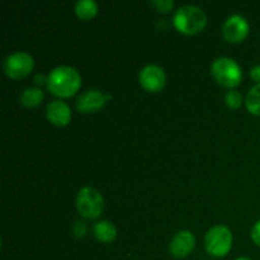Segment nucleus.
<instances>
[{
    "label": "nucleus",
    "instance_id": "1",
    "mask_svg": "<svg viewBox=\"0 0 260 260\" xmlns=\"http://www.w3.org/2000/svg\"><path fill=\"white\" fill-rule=\"evenodd\" d=\"M81 85V76L73 66H57L47 78V88L53 95L61 98L73 96Z\"/></svg>",
    "mask_w": 260,
    "mask_h": 260
},
{
    "label": "nucleus",
    "instance_id": "2",
    "mask_svg": "<svg viewBox=\"0 0 260 260\" xmlns=\"http://www.w3.org/2000/svg\"><path fill=\"white\" fill-rule=\"evenodd\" d=\"M173 23L180 33L188 36L197 35L207 24V15L201 8L184 5L175 12Z\"/></svg>",
    "mask_w": 260,
    "mask_h": 260
},
{
    "label": "nucleus",
    "instance_id": "3",
    "mask_svg": "<svg viewBox=\"0 0 260 260\" xmlns=\"http://www.w3.org/2000/svg\"><path fill=\"white\" fill-rule=\"evenodd\" d=\"M211 73L216 81L226 88H235L243 79L240 65L230 57H218L217 60L213 61Z\"/></svg>",
    "mask_w": 260,
    "mask_h": 260
},
{
    "label": "nucleus",
    "instance_id": "4",
    "mask_svg": "<svg viewBox=\"0 0 260 260\" xmlns=\"http://www.w3.org/2000/svg\"><path fill=\"white\" fill-rule=\"evenodd\" d=\"M233 246V234L230 229L223 225L213 226L205 238V248L212 256H225L230 253Z\"/></svg>",
    "mask_w": 260,
    "mask_h": 260
},
{
    "label": "nucleus",
    "instance_id": "5",
    "mask_svg": "<svg viewBox=\"0 0 260 260\" xmlns=\"http://www.w3.org/2000/svg\"><path fill=\"white\" fill-rule=\"evenodd\" d=\"M76 207L83 217L94 220L99 217L104 207L103 196L93 187L81 188L76 197Z\"/></svg>",
    "mask_w": 260,
    "mask_h": 260
},
{
    "label": "nucleus",
    "instance_id": "6",
    "mask_svg": "<svg viewBox=\"0 0 260 260\" xmlns=\"http://www.w3.org/2000/svg\"><path fill=\"white\" fill-rule=\"evenodd\" d=\"M3 66L8 78L18 80L29 75L35 66V61L29 53L17 51L5 58Z\"/></svg>",
    "mask_w": 260,
    "mask_h": 260
},
{
    "label": "nucleus",
    "instance_id": "7",
    "mask_svg": "<svg viewBox=\"0 0 260 260\" xmlns=\"http://www.w3.org/2000/svg\"><path fill=\"white\" fill-rule=\"evenodd\" d=\"M112 95L98 89H90L81 94L76 101V108L81 113H94L103 108Z\"/></svg>",
    "mask_w": 260,
    "mask_h": 260
},
{
    "label": "nucleus",
    "instance_id": "8",
    "mask_svg": "<svg viewBox=\"0 0 260 260\" xmlns=\"http://www.w3.org/2000/svg\"><path fill=\"white\" fill-rule=\"evenodd\" d=\"M249 23L244 17L239 14H234L226 19L222 25V36L228 42L239 43L244 41L248 36Z\"/></svg>",
    "mask_w": 260,
    "mask_h": 260
},
{
    "label": "nucleus",
    "instance_id": "9",
    "mask_svg": "<svg viewBox=\"0 0 260 260\" xmlns=\"http://www.w3.org/2000/svg\"><path fill=\"white\" fill-rule=\"evenodd\" d=\"M139 81L142 88L151 93L161 90L167 83L164 70L157 65H147L140 71Z\"/></svg>",
    "mask_w": 260,
    "mask_h": 260
},
{
    "label": "nucleus",
    "instance_id": "10",
    "mask_svg": "<svg viewBox=\"0 0 260 260\" xmlns=\"http://www.w3.org/2000/svg\"><path fill=\"white\" fill-rule=\"evenodd\" d=\"M196 246V238L190 231H179L173 236L169 244V251L174 258H187Z\"/></svg>",
    "mask_w": 260,
    "mask_h": 260
},
{
    "label": "nucleus",
    "instance_id": "11",
    "mask_svg": "<svg viewBox=\"0 0 260 260\" xmlns=\"http://www.w3.org/2000/svg\"><path fill=\"white\" fill-rule=\"evenodd\" d=\"M46 116L52 124L63 127L69 124L71 119L70 107L62 101H52L46 107Z\"/></svg>",
    "mask_w": 260,
    "mask_h": 260
},
{
    "label": "nucleus",
    "instance_id": "12",
    "mask_svg": "<svg viewBox=\"0 0 260 260\" xmlns=\"http://www.w3.org/2000/svg\"><path fill=\"white\" fill-rule=\"evenodd\" d=\"M94 236L101 243H112L117 236L116 226L109 221H99L93 228Z\"/></svg>",
    "mask_w": 260,
    "mask_h": 260
},
{
    "label": "nucleus",
    "instance_id": "13",
    "mask_svg": "<svg viewBox=\"0 0 260 260\" xmlns=\"http://www.w3.org/2000/svg\"><path fill=\"white\" fill-rule=\"evenodd\" d=\"M43 91L37 88H27L20 94L19 102L25 108H35L40 106L43 101Z\"/></svg>",
    "mask_w": 260,
    "mask_h": 260
},
{
    "label": "nucleus",
    "instance_id": "14",
    "mask_svg": "<svg viewBox=\"0 0 260 260\" xmlns=\"http://www.w3.org/2000/svg\"><path fill=\"white\" fill-rule=\"evenodd\" d=\"M75 13L80 19L90 20L98 14V4L94 0H79L75 4Z\"/></svg>",
    "mask_w": 260,
    "mask_h": 260
},
{
    "label": "nucleus",
    "instance_id": "15",
    "mask_svg": "<svg viewBox=\"0 0 260 260\" xmlns=\"http://www.w3.org/2000/svg\"><path fill=\"white\" fill-rule=\"evenodd\" d=\"M245 104L248 111L254 116H260V84H255L246 95Z\"/></svg>",
    "mask_w": 260,
    "mask_h": 260
},
{
    "label": "nucleus",
    "instance_id": "16",
    "mask_svg": "<svg viewBox=\"0 0 260 260\" xmlns=\"http://www.w3.org/2000/svg\"><path fill=\"white\" fill-rule=\"evenodd\" d=\"M225 103L231 109L240 108L241 104H243V95L238 90H229L225 94Z\"/></svg>",
    "mask_w": 260,
    "mask_h": 260
},
{
    "label": "nucleus",
    "instance_id": "17",
    "mask_svg": "<svg viewBox=\"0 0 260 260\" xmlns=\"http://www.w3.org/2000/svg\"><path fill=\"white\" fill-rule=\"evenodd\" d=\"M151 5L159 13H169L174 7L173 0H152Z\"/></svg>",
    "mask_w": 260,
    "mask_h": 260
},
{
    "label": "nucleus",
    "instance_id": "18",
    "mask_svg": "<svg viewBox=\"0 0 260 260\" xmlns=\"http://www.w3.org/2000/svg\"><path fill=\"white\" fill-rule=\"evenodd\" d=\"M86 231H88V228H86L85 222H83V221H76V222L74 223L73 233L76 238H84Z\"/></svg>",
    "mask_w": 260,
    "mask_h": 260
},
{
    "label": "nucleus",
    "instance_id": "19",
    "mask_svg": "<svg viewBox=\"0 0 260 260\" xmlns=\"http://www.w3.org/2000/svg\"><path fill=\"white\" fill-rule=\"evenodd\" d=\"M251 240L260 246V220L251 229Z\"/></svg>",
    "mask_w": 260,
    "mask_h": 260
},
{
    "label": "nucleus",
    "instance_id": "20",
    "mask_svg": "<svg viewBox=\"0 0 260 260\" xmlns=\"http://www.w3.org/2000/svg\"><path fill=\"white\" fill-rule=\"evenodd\" d=\"M250 76L253 80L258 81V84H260V65L254 66L253 69L250 70Z\"/></svg>",
    "mask_w": 260,
    "mask_h": 260
},
{
    "label": "nucleus",
    "instance_id": "21",
    "mask_svg": "<svg viewBox=\"0 0 260 260\" xmlns=\"http://www.w3.org/2000/svg\"><path fill=\"white\" fill-rule=\"evenodd\" d=\"M35 83L37 84V85H42V84L47 83V79H46L43 75H40V74H38V75H36L35 78Z\"/></svg>",
    "mask_w": 260,
    "mask_h": 260
},
{
    "label": "nucleus",
    "instance_id": "22",
    "mask_svg": "<svg viewBox=\"0 0 260 260\" xmlns=\"http://www.w3.org/2000/svg\"><path fill=\"white\" fill-rule=\"evenodd\" d=\"M235 260H251V259L250 258H245V256H241V258H238Z\"/></svg>",
    "mask_w": 260,
    "mask_h": 260
}]
</instances>
